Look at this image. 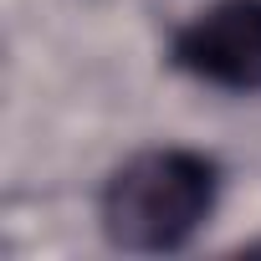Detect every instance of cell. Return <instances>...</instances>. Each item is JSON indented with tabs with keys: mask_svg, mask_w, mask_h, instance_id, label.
I'll use <instances>...</instances> for the list:
<instances>
[{
	"mask_svg": "<svg viewBox=\"0 0 261 261\" xmlns=\"http://www.w3.org/2000/svg\"><path fill=\"white\" fill-rule=\"evenodd\" d=\"M215 200H220L215 159L164 144V149H139L108 174L97 195V220L108 246L159 256L190 246V236L215 215Z\"/></svg>",
	"mask_w": 261,
	"mask_h": 261,
	"instance_id": "cell-1",
	"label": "cell"
},
{
	"mask_svg": "<svg viewBox=\"0 0 261 261\" xmlns=\"http://www.w3.org/2000/svg\"><path fill=\"white\" fill-rule=\"evenodd\" d=\"M169 62L225 92H261V0H215L169 41Z\"/></svg>",
	"mask_w": 261,
	"mask_h": 261,
	"instance_id": "cell-2",
	"label": "cell"
}]
</instances>
